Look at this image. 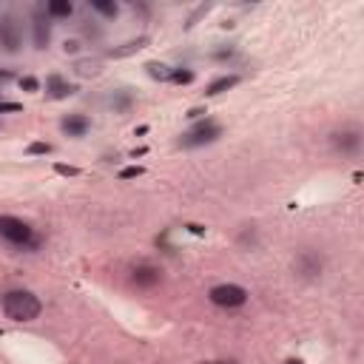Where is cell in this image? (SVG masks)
Listing matches in <instances>:
<instances>
[{
	"instance_id": "4fadbf2b",
	"label": "cell",
	"mask_w": 364,
	"mask_h": 364,
	"mask_svg": "<svg viewBox=\"0 0 364 364\" xmlns=\"http://www.w3.org/2000/svg\"><path fill=\"white\" fill-rule=\"evenodd\" d=\"M236 83H239V77H236V75H228V77H220V80H213V83L208 86V91H205V94H211V97H213V94H222V91H228V88H233Z\"/></svg>"
},
{
	"instance_id": "3957f363",
	"label": "cell",
	"mask_w": 364,
	"mask_h": 364,
	"mask_svg": "<svg viewBox=\"0 0 364 364\" xmlns=\"http://www.w3.org/2000/svg\"><path fill=\"white\" fill-rule=\"evenodd\" d=\"M20 46H23V26H20L17 15H3L0 17V48L15 55L20 52Z\"/></svg>"
},
{
	"instance_id": "7a4b0ae2",
	"label": "cell",
	"mask_w": 364,
	"mask_h": 364,
	"mask_svg": "<svg viewBox=\"0 0 364 364\" xmlns=\"http://www.w3.org/2000/svg\"><path fill=\"white\" fill-rule=\"evenodd\" d=\"M0 239H6L15 248L35 245V233H32L29 222L17 220V216H0Z\"/></svg>"
},
{
	"instance_id": "cb8c5ba5",
	"label": "cell",
	"mask_w": 364,
	"mask_h": 364,
	"mask_svg": "<svg viewBox=\"0 0 364 364\" xmlns=\"http://www.w3.org/2000/svg\"><path fill=\"white\" fill-rule=\"evenodd\" d=\"M0 80H12V71H6V68H0Z\"/></svg>"
},
{
	"instance_id": "7402d4cb",
	"label": "cell",
	"mask_w": 364,
	"mask_h": 364,
	"mask_svg": "<svg viewBox=\"0 0 364 364\" xmlns=\"http://www.w3.org/2000/svg\"><path fill=\"white\" fill-rule=\"evenodd\" d=\"M57 174H66V177H77L80 171H77V168H71V165H57Z\"/></svg>"
},
{
	"instance_id": "7c38bea8",
	"label": "cell",
	"mask_w": 364,
	"mask_h": 364,
	"mask_svg": "<svg viewBox=\"0 0 364 364\" xmlns=\"http://www.w3.org/2000/svg\"><path fill=\"white\" fill-rule=\"evenodd\" d=\"M71 12H75V6H71L68 0H52V3L46 6L48 17H71Z\"/></svg>"
},
{
	"instance_id": "9c48e42d",
	"label": "cell",
	"mask_w": 364,
	"mask_h": 364,
	"mask_svg": "<svg viewBox=\"0 0 364 364\" xmlns=\"http://www.w3.org/2000/svg\"><path fill=\"white\" fill-rule=\"evenodd\" d=\"M48 40H52V23L43 12H35V46L37 48H46Z\"/></svg>"
},
{
	"instance_id": "603a6c76",
	"label": "cell",
	"mask_w": 364,
	"mask_h": 364,
	"mask_svg": "<svg viewBox=\"0 0 364 364\" xmlns=\"http://www.w3.org/2000/svg\"><path fill=\"white\" fill-rule=\"evenodd\" d=\"M3 111H20V103H0V114Z\"/></svg>"
},
{
	"instance_id": "d6986e66",
	"label": "cell",
	"mask_w": 364,
	"mask_h": 364,
	"mask_svg": "<svg viewBox=\"0 0 364 364\" xmlns=\"http://www.w3.org/2000/svg\"><path fill=\"white\" fill-rule=\"evenodd\" d=\"M20 88H26V91H37V88H40V83H37L35 77H23V80H20Z\"/></svg>"
},
{
	"instance_id": "484cf974",
	"label": "cell",
	"mask_w": 364,
	"mask_h": 364,
	"mask_svg": "<svg viewBox=\"0 0 364 364\" xmlns=\"http://www.w3.org/2000/svg\"><path fill=\"white\" fill-rule=\"evenodd\" d=\"M287 364H302V361H299V358H290V361H287Z\"/></svg>"
},
{
	"instance_id": "ffe728a7",
	"label": "cell",
	"mask_w": 364,
	"mask_h": 364,
	"mask_svg": "<svg viewBox=\"0 0 364 364\" xmlns=\"http://www.w3.org/2000/svg\"><path fill=\"white\" fill-rule=\"evenodd\" d=\"M52 149H48L46 142H35V145H29V154H48Z\"/></svg>"
},
{
	"instance_id": "5bb4252c",
	"label": "cell",
	"mask_w": 364,
	"mask_h": 364,
	"mask_svg": "<svg viewBox=\"0 0 364 364\" xmlns=\"http://www.w3.org/2000/svg\"><path fill=\"white\" fill-rule=\"evenodd\" d=\"M145 68H149V75H151L154 80H171V75H174V68L165 66V63H149Z\"/></svg>"
},
{
	"instance_id": "e0dca14e",
	"label": "cell",
	"mask_w": 364,
	"mask_h": 364,
	"mask_svg": "<svg viewBox=\"0 0 364 364\" xmlns=\"http://www.w3.org/2000/svg\"><path fill=\"white\" fill-rule=\"evenodd\" d=\"M140 174H142V168L140 165H131V168H123V171H119V180H134Z\"/></svg>"
},
{
	"instance_id": "30bf717a",
	"label": "cell",
	"mask_w": 364,
	"mask_h": 364,
	"mask_svg": "<svg viewBox=\"0 0 364 364\" xmlns=\"http://www.w3.org/2000/svg\"><path fill=\"white\" fill-rule=\"evenodd\" d=\"M88 128H91V123H88V117H83V114H68L63 119V131L68 137H83Z\"/></svg>"
},
{
	"instance_id": "8fae6325",
	"label": "cell",
	"mask_w": 364,
	"mask_h": 364,
	"mask_svg": "<svg viewBox=\"0 0 364 364\" xmlns=\"http://www.w3.org/2000/svg\"><path fill=\"white\" fill-rule=\"evenodd\" d=\"M46 88L52 91L55 100H60V97H68V94H75V91H77V86H68V83H66L63 77H57V75H52V77L46 80Z\"/></svg>"
},
{
	"instance_id": "9a60e30c",
	"label": "cell",
	"mask_w": 364,
	"mask_h": 364,
	"mask_svg": "<svg viewBox=\"0 0 364 364\" xmlns=\"http://www.w3.org/2000/svg\"><path fill=\"white\" fill-rule=\"evenodd\" d=\"M91 9L106 15V17H117V12H119V6L111 3V0H91Z\"/></svg>"
},
{
	"instance_id": "52a82bcc",
	"label": "cell",
	"mask_w": 364,
	"mask_h": 364,
	"mask_svg": "<svg viewBox=\"0 0 364 364\" xmlns=\"http://www.w3.org/2000/svg\"><path fill=\"white\" fill-rule=\"evenodd\" d=\"M131 282L142 290H151L162 282V268H157V265H137L131 271Z\"/></svg>"
},
{
	"instance_id": "5b68a950",
	"label": "cell",
	"mask_w": 364,
	"mask_h": 364,
	"mask_svg": "<svg viewBox=\"0 0 364 364\" xmlns=\"http://www.w3.org/2000/svg\"><path fill=\"white\" fill-rule=\"evenodd\" d=\"M322 271H325V259H322L316 251H302V253L294 259V274H296L299 279L313 282V279L322 276Z\"/></svg>"
},
{
	"instance_id": "44dd1931",
	"label": "cell",
	"mask_w": 364,
	"mask_h": 364,
	"mask_svg": "<svg viewBox=\"0 0 364 364\" xmlns=\"http://www.w3.org/2000/svg\"><path fill=\"white\" fill-rule=\"evenodd\" d=\"M63 48H66V55H77V52H80V43H77V40H66Z\"/></svg>"
},
{
	"instance_id": "6da1fadb",
	"label": "cell",
	"mask_w": 364,
	"mask_h": 364,
	"mask_svg": "<svg viewBox=\"0 0 364 364\" xmlns=\"http://www.w3.org/2000/svg\"><path fill=\"white\" fill-rule=\"evenodd\" d=\"M40 310H43V305L32 290H9L3 296V313L12 322H32L40 316Z\"/></svg>"
},
{
	"instance_id": "8992f818",
	"label": "cell",
	"mask_w": 364,
	"mask_h": 364,
	"mask_svg": "<svg viewBox=\"0 0 364 364\" xmlns=\"http://www.w3.org/2000/svg\"><path fill=\"white\" fill-rule=\"evenodd\" d=\"M220 134H222V128L216 126L213 119H205V123H200V126H193L191 131H185L182 140H180V145H182V149H197V145L213 142Z\"/></svg>"
},
{
	"instance_id": "2e32d148",
	"label": "cell",
	"mask_w": 364,
	"mask_h": 364,
	"mask_svg": "<svg viewBox=\"0 0 364 364\" xmlns=\"http://www.w3.org/2000/svg\"><path fill=\"white\" fill-rule=\"evenodd\" d=\"M97 71H100V66H97L94 60H80L77 63V75H83V77H94Z\"/></svg>"
},
{
	"instance_id": "277c9868",
	"label": "cell",
	"mask_w": 364,
	"mask_h": 364,
	"mask_svg": "<svg viewBox=\"0 0 364 364\" xmlns=\"http://www.w3.org/2000/svg\"><path fill=\"white\" fill-rule=\"evenodd\" d=\"M208 299L216 307H242L248 302V290L239 285H216V287H211Z\"/></svg>"
},
{
	"instance_id": "ba28073f",
	"label": "cell",
	"mask_w": 364,
	"mask_h": 364,
	"mask_svg": "<svg viewBox=\"0 0 364 364\" xmlns=\"http://www.w3.org/2000/svg\"><path fill=\"white\" fill-rule=\"evenodd\" d=\"M333 149L342 151V154H356L361 149V134L356 128H347V131H336L333 134Z\"/></svg>"
},
{
	"instance_id": "d4e9b609",
	"label": "cell",
	"mask_w": 364,
	"mask_h": 364,
	"mask_svg": "<svg viewBox=\"0 0 364 364\" xmlns=\"http://www.w3.org/2000/svg\"><path fill=\"white\" fill-rule=\"evenodd\" d=\"M205 364H231V361H205Z\"/></svg>"
},
{
	"instance_id": "ac0fdd59",
	"label": "cell",
	"mask_w": 364,
	"mask_h": 364,
	"mask_svg": "<svg viewBox=\"0 0 364 364\" xmlns=\"http://www.w3.org/2000/svg\"><path fill=\"white\" fill-rule=\"evenodd\" d=\"M171 80L182 86V83H191V80H193V75H191V71H174V75H171Z\"/></svg>"
}]
</instances>
